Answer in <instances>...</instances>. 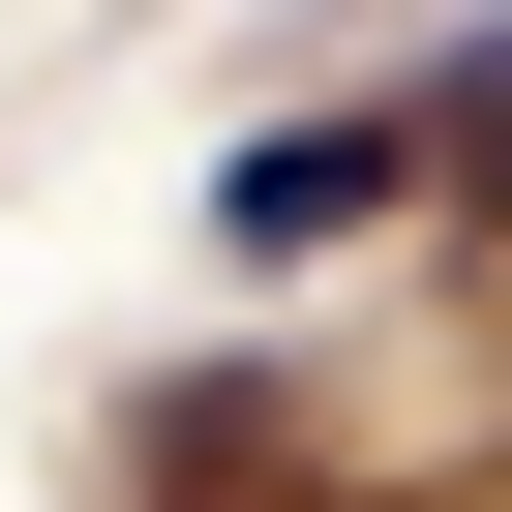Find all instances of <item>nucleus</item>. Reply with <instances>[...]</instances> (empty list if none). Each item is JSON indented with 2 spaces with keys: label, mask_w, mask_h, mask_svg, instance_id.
I'll use <instances>...</instances> for the list:
<instances>
[{
  "label": "nucleus",
  "mask_w": 512,
  "mask_h": 512,
  "mask_svg": "<svg viewBox=\"0 0 512 512\" xmlns=\"http://www.w3.org/2000/svg\"><path fill=\"white\" fill-rule=\"evenodd\" d=\"M422 151H482V181H512V61H482V91H452V121H422Z\"/></svg>",
  "instance_id": "obj_2"
},
{
  "label": "nucleus",
  "mask_w": 512,
  "mask_h": 512,
  "mask_svg": "<svg viewBox=\"0 0 512 512\" xmlns=\"http://www.w3.org/2000/svg\"><path fill=\"white\" fill-rule=\"evenodd\" d=\"M362 211H422V121H272V151L211 181V241H241V272H302V241H362Z\"/></svg>",
  "instance_id": "obj_1"
}]
</instances>
